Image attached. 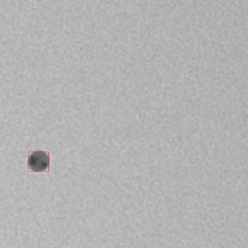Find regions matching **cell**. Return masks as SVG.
Returning a JSON list of instances; mask_svg holds the SVG:
<instances>
[{"label":"cell","instance_id":"6da1fadb","mask_svg":"<svg viewBox=\"0 0 248 248\" xmlns=\"http://www.w3.org/2000/svg\"><path fill=\"white\" fill-rule=\"evenodd\" d=\"M28 157V166L29 172H49V152L36 150L30 152Z\"/></svg>","mask_w":248,"mask_h":248}]
</instances>
